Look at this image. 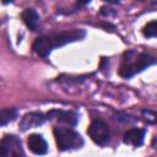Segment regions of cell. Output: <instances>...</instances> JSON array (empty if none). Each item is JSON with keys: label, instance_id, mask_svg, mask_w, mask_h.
<instances>
[{"label": "cell", "instance_id": "obj_11", "mask_svg": "<svg viewBox=\"0 0 157 157\" xmlns=\"http://www.w3.org/2000/svg\"><path fill=\"white\" fill-rule=\"evenodd\" d=\"M16 117H17V110L15 108H5V109H1V112H0V124H1V126H4L7 123L15 120Z\"/></svg>", "mask_w": 157, "mask_h": 157}, {"label": "cell", "instance_id": "obj_8", "mask_svg": "<svg viewBox=\"0 0 157 157\" xmlns=\"http://www.w3.org/2000/svg\"><path fill=\"white\" fill-rule=\"evenodd\" d=\"M27 145L31 152L34 155H45L48 151V145L47 141L43 139L42 135L39 134H32L27 139Z\"/></svg>", "mask_w": 157, "mask_h": 157}, {"label": "cell", "instance_id": "obj_3", "mask_svg": "<svg viewBox=\"0 0 157 157\" xmlns=\"http://www.w3.org/2000/svg\"><path fill=\"white\" fill-rule=\"evenodd\" d=\"M54 137L58 145V148L60 151H66V150H75L80 148L83 145V139L82 136L76 132L75 130L70 128H54L53 130Z\"/></svg>", "mask_w": 157, "mask_h": 157}, {"label": "cell", "instance_id": "obj_15", "mask_svg": "<svg viewBox=\"0 0 157 157\" xmlns=\"http://www.w3.org/2000/svg\"><path fill=\"white\" fill-rule=\"evenodd\" d=\"M104 1H107V2H112V4H115V2H119L120 0H104Z\"/></svg>", "mask_w": 157, "mask_h": 157}, {"label": "cell", "instance_id": "obj_6", "mask_svg": "<svg viewBox=\"0 0 157 157\" xmlns=\"http://www.w3.org/2000/svg\"><path fill=\"white\" fill-rule=\"evenodd\" d=\"M47 119L49 120H58L65 124H69L71 126H75L78 121V117L74 112L69 110H50L47 113Z\"/></svg>", "mask_w": 157, "mask_h": 157}, {"label": "cell", "instance_id": "obj_4", "mask_svg": "<svg viewBox=\"0 0 157 157\" xmlns=\"http://www.w3.org/2000/svg\"><path fill=\"white\" fill-rule=\"evenodd\" d=\"M87 132H88L90 137L92 139V141L96 142L97 145L103 146L109 141V128L101 119H94L90 124Z\"/></svg>", "mask_w": 157, "mask_h": 157}, {"label": "cell", "instance_id": "obj_13", "mask_svg": "<svg viewBox=\"0 0 157 157\" xmlns=\"http://www.w3.org/2000/svg\"><path fill=\"white\" fill-rule=\"evenodd\" d=\"M142 115L148 123L157 124V112L151 110V109H142Z\"/></svg>", "mask_w": 157, "mask_h": 157}, {"label": "cell", "instance_id": "obj_16", "mask_svg": "<svg viewBox=\"0 0 157 157\" xmlns=\"http://www.w3.org/2000/svg\"><path fill=\"white\" fill-rule=\"evenodd\" d=\"M13 0H2V4H9V2H12Z\"/></svg>", "mask_w": 157, "mask_h": 157}, {"label": "cell", "instance_id": "obj_14", "mask_svg": "<svg viewBox=\"0 0 157 157\" xmlns=\"http://www.w3.org/2000/svg\"><path fill=\"white\" fill-rule=\"evenodd\" d=\"M90 1H91V0H76V2H77L78 6H85V5H87Z\"/></svg>", "mask_w": 157, "mask_h": 157}, {"label": "cell", "instance_id": "obj_10", "mask_svg": "<svg viewBox=\"0 0 157 157\" xmlns=\"http://www.w3.org/2000/svg\"><path fill=\"white\" fill-rule=\"evenodd\" d=\"M21 17H22L25 25L31 31H37L38 25H39V15L36 12V10H33V9H26L21 13Z\"/></svg>", "mask_w": 157, "mask_h": 157}, {"label": "cell", "instance_id": "obj_9", "mask_svg": "<svg viewBox=\"0 0 157 157\" xmlns=\"http://www.w3.org/2000/svg\"><path fill=\"white\" fill-rule=\"evenodd\" d=\"M144 137H145V130H144V129L134 128V129L128 130V131L124 134L123 141H124V144H126V145H131V146L139 147V146L142 145Z\"/></svg>", "mask_w": 157, "mask_h": 157}, {"label": "cell", "instance_id": "obj_12", "mask_svg": "<svg viewBox=\"0 0 157 157\" xmlns=\"http://www.w3.org/2000/svg\"><path fill=\"white\" fill-rule=\"evenodd\" d=\"M144 34H145V37H148V38L157 37V21L148 22L144 27Z\"/></svg>", "mask_w": 157, "mask_h": 157}, {"label": "cell", "instance_id": "obj_2", "mask_svg": "<svg viewBox=\"0 0 157 157\" xmlns=\"http://www.w3.org/2000/svg\"><path fill=\"white\" fill-rule=\"evenodd\" d=\"M155 63L156 59L150 54L137 53L135 50H128L123 55L119 75L124 78H130Z\"/></svg>", "mask_w": 157, "mask_h": 157}, {"label": "cell", "instance_id": "obj_7", "mask_svg": "<svg viewBox=\"0 0 157 157\" xmlns=\"http://www.w3.org/2000/svg\"><path fill=\"white\" fill-rule=\"evenodd\" d=\"M45 120V117L42 113L38 112H32V113H27L23 115V118L20 121V129L22 131H26L28 129L32 128H37L39 125H42Z\"/></svg>", "mask_w": 157, "mask_h": 157}, {"label": "cell", "instance_id": "obj_1", "mask_svg": "<svg viewBox=\"0 0 157 157\" xmlns=\"http://www.w3.org/2000/svg\"><path fill=\"white\" fill-rule=\"evenodd\" d=\"M85 36H86V32L83 29H71V31H66L61 33L43 36L34 40L32 48H33V52L37 53L38 55L47 56L55 48L63 47L72 42L81 40L85 38Z\"/></svg>", "mask_w": 157, "mask_h": 157}, {"label": "cell", "instance_id": "obj_17", "mask_svg": "<svg viewBox=\"0 0 157 157\" xmlns=\"http://www.w3.org/2000/svg\"><path fill=\"white\" fill-rule=\"evenodd\" d=\"M155 140H156V141H157V139H156V137H155ZM155 148H157V146H156V147H155Z\"/></svg>", "mask_w": 157, "mask_h": 157}, {"label": "cell", "instance_id": "obj_5", "mask_svg": "<svg viewBox=\"0 0 157 157\" xmlns=\"http://www.w3.org/2000/svg\"><path fill=\"white\" fill-rule=\"evenodd\" d=\"M0 148L2 157H18L25 155L21 141L15 135H5L1 140Z\"/></svg>", "mask_w": 157, "mask_h": 157}]
</instances>
